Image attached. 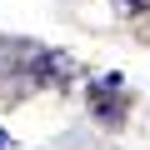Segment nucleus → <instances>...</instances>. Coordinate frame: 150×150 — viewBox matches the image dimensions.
Segmentation results:
<instances>
[{
    "mask_svg": "<svg viewBox=\"0 0 150 150\" xmlns=\"http://www.w3.org/2000/svg\"><path fill=\"white\" fill-rule=\"evenodd\" d=\"M95 100H90V110L105 120V125H120L125 120V80H120V75H105V80H95V90H90Z\"/></svg>",
    "mask_w": 150,
    "mask_h": 150,
    "instance_id": "1",
    "label": "nucleus"
},
{
    "mask_svg": "<svg viewBox=\"0 0 150 150\" xmlns=\"http://www.w3.org/2000/svg\"><path fill=\"white\" fill-rule=\"evenodd\" d=\"M110 5H115L120 15H140V10H150V0H110Z\"/></svg>",
    "mask_w": 150,
    "mask_h": 150,
    "instance_id": "2",
    "label": "nucleus"
},
{
    "mask_svg": "<svg viewBox=\"0 0 150 150\" xmlns=\"http://www.w3.org/2000/svg\"><path fill=\"white\" fill-rule=\"evenodd\" d=\"M5 145H10V135H5V125H0V150H5Z\"/></svg>",
    "mask_w": 150,
    "mask_h": 150,
    "instance_id": "3",
    "label": "nucleus"
}]
</instances>
